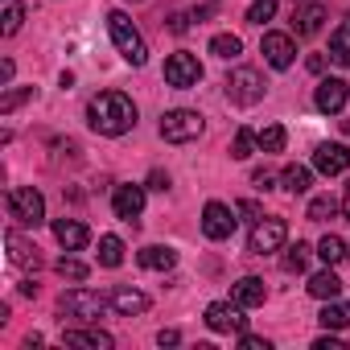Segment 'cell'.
Instances as JSON below:
<instances>
[{
  "mask_svg": "<svg viewBox=\"0 0 350 350\" xmlns=\"http://www.w3.org/2000/svg\"><path fill=\"white\" fill-rule=\"evenodd\" d=\"M87 124H91L99 136H124V132L136 124V103H132L124 91H99V95L87 103Z\"/></svg>",
  "mask_w": 350,
  "mask_h": 350,
  "instance_id": "1",
  "label": "cell"
},
{
  "mask_svg": "<svg viewBox=\"0 0 350 350\" xmlns=\"http://www.w3.org/2000/svg\"><path fill=\"white\" fill-rule=\"evenodd\" d=\"M107 29H111V42H116V50L124 54V62H132V66H144L148 62V46H144V38L136 33V25L128 21V13H107Z\"/></svg>",
  "mask_w": 350,
  "mask_h": 350,
  "instance_id": "2",
  "label": "cell"
},
{
  "mask_svg": "<svg viewBox=\"0 0 350 350\" xmlns=\"http://www.w3.org/2000/svg\"><path fill=\"white\" fill-rule=\"evenodd\" d=\"M9 219L21 227H42L46 223V198L33 186H13L9 190Z\"/></svg>",
  "mask_w": 350,
  "mask_h": 350,
  "instance_id": "3",
  "label": "cell"
},
{
  "mask_svg": "<svg viewBox=\"0 0 350 350\" xmlns=\"http://www.w3.org/2000/svg\"><path fill=\"white\" fill-rule=\"evenodd\" d=\"M161 136L169 144H190L202 136V116L190 111V107H178V111H165L161 116Z\"/></svg>",
  "mask_w": 350,
  "mask_h": 350,
  "instance_id": "4",
  "label": "cell"
},
{
  "mask_svg": "<svg viewBox=\"0 0 350 350\" xmlns=\"http://www.w3.org/2000/svg\"><path fill=\"white\" fill-rule=\"evenodd\" d=\"M227 95H231V103H239V107L260 103V99H264V75L252 70V66L231 70V75H227Z\"/></svg>",
  "mask_w": 350,
  "mask_h": 350,
  "instance_id": "5",
  "label": "cell"
},
{
  "mask_svg": "<svg viewBox=\"0 0 350 350\" xmlns=\"http://www.w3.org/2000/svg\"><path fill=\"white\" fill-rule=\"evenodd\" d=\"M284 239H288V223L284 219H256L252 239H247V252L252 256H272V252L284 247Z\"/></svg>",
  "mask_w": 350,
  "mask_h": 350,
  "instance_id": "6",
  "label": "cell"
},
{
  "mask_svg": "<svg viewBox=\"0 0 350 350\" xmlns=\"http://www.w3.org/2000/svg\"><path fill=\"white\" fill-rule=\"evenodd\" d=\"M198 79H202V62H198V54H169L165 58V83L169 87H178V91H186V87H198Z\"/></svg>",
  "mask_w": 350,
  "mask_h": 350,
  "instance_id": "7",
  "label": "cell"
},
{
  "mask_svg": "<svg viewBox=\"0 0 350 350\" xmlns=\"http://www.w3.org/2000/svg\"><path fill=\"white\" fill-rule=\"evenodd\" d=\"M206 325L215 334H243L247 329V317H243V305L239 301H215L206 309Z\"/></svg>",
  "mask_w": 350,
  "mask_h": 350,
  "instance_id": "8",
  "label": "cell"
},
{
  "mask_svg": "<svg viewBox=\"0 0 350 350\" xmlns=\"http://www.w3.org/2000/svg\"><path fill=\"white\" fill-rule=\"evenodd\" d=\"M313 169L325 173V178H338V173L350 169V148L338 144V140H321V144L313 148Z\"/></svg>",
  "mask_w": 350,
  "mask_h": 350,
  "instance_id": "9",
  "label": "cell"
},
{
  "mask_svg": "<svg viewBox=\"0 0 350 350\" xmlns=\"http://www.w3.org/2000/svg\"><path fill=\"white\" fill-rule=\"evenodd\" d=\"M103 297L99 293H91V288H70L66 297H62V313H70V317H83V321H95L99 313H103Z\"/></svg>",
  "mask_w": 350,
  "mask_h": 350,
  "instance_id": "10",
  "label": "cell"
},
{
  "mask_svg": "<svg viewBox=\"0 0 350 350\" xmlns=\"http://www.w3.org/2000/svg\"><path fill=\"white\" fill-rule=\"evenodd\" d=\"M202 231H206V239H231V231H235V211L231 206H223V202H206V211H202Z\"/></svg>",
  "mask_w": 350,
  "mask_h": 350,
  "instance_id": "11",
  "label": "cell"
},
{
  "mask_svg": "<svg viewBox=\"0 0 350 350\" xmlns=\"http://www.w3.org/2000/svg\"><path fill=\"white\" fill-rule=\"evenodd\" d=\"M260 50H264V62H268V66H276V70H288V66H293V58H297V46H293V38H288V33H264Z\"/></svg>",
  "mask_w": 350,
  "mask_h": 350,
  "instance_id": "12",
  "label": "cell"
},
{
  "mask_svg": "<svg viewBox=\"0 0 350 350\" xmlns=\"http://www.w3.org/2000/svg\"><path fill=\"white\" fill-rule=\"evenodd\" d=\"M111 211H116V219L136 223L140 211H144V186H116V194H111Z\"/></svg>",
  "mask_w": 350,
  "mask_h": 350,
  "instance_id": "13",
  "label": "cell"
},
{
  "mask_svg": "<svg viewBox=\"0 0 350 350\" xmlns=\"http://www.w3.org/2000/svg\"><path fill=\"white\" fill-rule=\"evenodd\" d=\"M346 95H350V87H346L342 79H321V83H317V95H313V103H317V111H325V116H338V111L346 107Z\"/></svg>",
  "mask_w": 350,
  "mask_h": 350,
  "instance_id": "14",
  "label": "cell"
},
{
  "mask_svg": "<svg viewBox=\"0 0 350 350\" xmlns=\"http://www.w3.org/2000/svg\"><path fill=\"white\" fill-rule=\"evenodd\" d=\"M54 239H58L66 252H83L87 239H91V231H87L79 219H58V223H54Z\"/></svg>",
  "mask_w": 350,
  "mask_h": 350,
  "instance_id": "15",
  "label": "cell"
},
{
  "mask_svg": "<svg viewBox=\"0 0 350 350\" xmlns=\"http://www.w3.org/2000/svg\"><path fill=\"white\" fill-rule=\"evenodd\" d=\"M111 309H116L120 317H136V313H144V309H148V297H144L140 288L120 284V288H111Z\"/></svg>",
  "mask_w": 350,
  "mask_h": 350,
  "instance_id": "16",
  "label": "cell"
},
{
  "mask_svg": "<svg viewBox=\"0 0 350 350\" xmlns=\"http://www.w3.org/2000/svg\"><path fill=\"white\" fill-rule=\"evenodd\" d=\"M264 297H268V288H264L260 276H243V280H235V288H231V301H239L243 309L264 305Z\"/></svg>",
  "mask_w": 350,
  "mask_h": 350,
  "instance_id": "17",
  "label": "cell"
},
{
  "mask_svg": "<svg viewBox=\"0 0 350 350\" xmlns=\"http://www.w3.org/2000/svg\"><path fill=\"white\" fill-rule=\"evenodd\" d=\"M5 243H9V260H13L17 268H38V260H42V256H38V247H33V243H25L17 231H9V235H5Z\"/></svg>",
  "mask_w": 350,
  "mask_h": 350,
  "instance_id": "18",
  "label": "cell"
},
{
  "mask_svg": "<svg viewBox=\"0 0 350 350\" xmlns=\"http://www.w3.org/2000/svg\"><path fill=\"white\" fill-rule=\"evenodd\" d=\"M342 293V280L334 276V264L325 268V272H313L309 276V297H317V301H334Z\"/></svg>",
  "mask_w": 350,
  "mask_h": 350,
  "instance_id": "19",
  "label": "cell"
},
{
  "mask_svg": "<svg viewBox=\"0 0 350 350\" xmlns=\"http://www.w3.org/2000/svg\"><path fill=\"white\" fill-rule=\"evenodd\" d=\"M321 21H325V9L321 5H305L293 17V29H297V38H313V33H321Z\"/></svg>",
  "mask_w": 350,
  "mask_h": 350,
  "instance_id": "20",
  "label": "cell"
},
{
  "mask_svg": "<svg viewBox=\"0 0 350 350\" xmlns=\"http://www.w3.org/2000/svg\"><path fill=\"white\" fill-rule=\"evenodd\" d=\"M66 346H91V350H111V334L103 329H66L62 334Z\"/></svg>",
  "mask_w": 350,
  "mask_h": 350,
  "instance_id": "21",
  "label": "cell"
},
{
  "mask_svg": "<svg viewBox=\"0 0 350 350\" xmlns=\"http://www.w3.org/2000/svg\"><path fill=\"white\" fill-rule=\"evenodd\" d=\"M136 260H140V268H148V272H169L173 264H178V252H173V247H144Z\"/></svg>",
  "mask_w": 350,
  "mask_h": 350,
  "instance_id": "22",
  "label": "cell"
},
{
  "mask_svg": "<svg viewBox=\"0 0 350 350\" xmlns=\"http://www.w3.org/2000/svg\"><path fill=\"white\" fill-rule=\"evenodd\" d=\"M329 58H334L338 66H350V21L329 33Z\"/></svg>",
  "mask_w": 350,
  "mask_h": 350,
  "instance_id": "23",
  "label": "cell"
},
{
  "mask_svg": "<svg viewBox=\"0 0 350 350\" xmlns=\"http://www.w3.org/2000/svg\"><path fill=\"white\" fill-rule=\"evenodd\" d=\"M317 321H321L325 329H346V325H350V305H338V301H329V305L317 313Z\"/></svg>",
  "mask_w": 350,
  "mask_h": 350,
  "instance_id": "24",
  "label": "cell"
},
{
  "mask_svg": "<svg viewBox=\"0 0 350 350\" xmlns=\"http://www.w3.org/2000/svg\"><path fill=\"white\" fill-rule=\"evenodd\" d=\"M21 21H25V5H21V0H5V17H0V33H5V38H13V33L21 29Z\"/></svg>",
  "mask_w": 350,
  "mask_h": 350,
  "instance_id": "25",
  "label": "cell"
},
{
  "mask_svg": "<svg viewBox=\"0 0 350 350\" xmlns=\"http://www.w3.org/2000/svg\"><path fill=\"white\" fill-rule=\"evenodd\" d=\"M280 182H284V190H288V194H305L313 178H309V169H305V165H288V169L280 173Z\"/></svg>",
  "mask_w": 350,
  "mask_h": 350,
  "instance_id": "26",
  "label": "cell"
},
{
  "mask_svg": "<svg viewBox=\"0 0 350 350\" xmlns=\"http://www.w3.org/2000/svg\"><path fill=\"white\" fill-rule=\"evenodd\" d=\"M99 264H103V268H120V264H124V243H120L116 235H103V239H99Z\"/></svg>",
  "mask_w": 350,
  "mask_h": 350,
  "instance_id": "27",
  "label": "cell"
},
{
  "mask_svg": "<svg viewBox=\"0 0 350 350\" xmlns=\"http://www.w3.org/2000/svg\"><path fill=\"white\" fill-rule=\"evenodd\" d=\"M256 140H260V148H264V152H280V148H284V140H288V132H284L280 124H268V128H260V132H256Z\"/></svg>",
  "mask_w": 350,
  "mask_h": 350,
  "instance_id": "28",
  "label": "cell"
},
{
  "mask_svg": "<svg viewBox=\"0 0 350 350\" xmlns=\"http://www.w3.org/2000/svg\"><path fill=\"white\" fill-rule=\"evenodd\" d=\"M239 50H243V42H239L235 33H219V38L211 42V54H215V58H239Z\"/></svg>",
  "mask_w": 350,
  "mask_h": 350,
  "instance_id": "29",
  "label": "cell"
},
{
  "mask_svg": "<svg viewBox=\"0 0 350 350\" xmlns=\"http://www.w3.org/2000/svg\"><path fill=\"white\" fill-rule=\"evenodd\" d=\"M256 144H260V140H256V132H252V128H239V132H235V140H231V157H235V161H247Z\"/></svg>",
  "mask_w": 350,
  "mask_h": 350,
  "instance_id": "30",
  "label": "cell"
},
{
  "mask_svg": "<svg viewBox=\"0 0 350 350\" xmlns=\"http://www.w3.org/2000/svg\"><path fill=\"white\" fill-rule=\"evenodd\" d=\"M334 215H338V202H334L329 194H317V198L309 202V219H313V223H329Z\"/></svg>",
  "mask_w": 350,
  "mask_h": 350,
  "instance_id": "31",
  "label": "cell"
},
{
  "mask_svg": "<svg viewBox=\"0 0 350 350\" xmlns=\"http://www.w3.org/2000/svg\"><path fill=\"white\" fill-rule=\"evenodd\" d=\"M317 256H321L325 264H342V260H346V243H342L338 235H325V239L317 243Z\"/></svg>",
  "mask_w": 350,
  "mask_h": 350,
  "instance_id": "32",
  "label": "cell"
},
{
  "mask_svg": "<svg viewBox=\"0 0 350 350\" xmlns=\"http://www.w3.org/2000/svg\"><path fill=\"white\" fill-rule=\"evenodd\" d=\"M54 268H58V276H66V280H87V272H91V268H87L83 260H75V256H62Z\"/></svg>",
  "mask_w": 350,
  "mask_h": 350,
  "instance_id": "33",
  "label": "cell"
},
{
  "mask_svg": "<svg viewBox=\"0 0 350 350\" xmlns=\"http://www.w3.org/2000/svg\"><path fill=\"white\" fill-rule=\"evenodd\" d=\"M305 264H309V247L305 243H293L284 252V272H305Z\"/></svg>",
  "mask_w": 350,
  "mask_h": 350,
  "instance_id": "34",
  "label": "cell"
},
{
  "mask_svg": "<svg viewBox=\"0 0 350 350\" xmlns=\"http://www.w3.org/2000/svg\"><path fill=\"white\" fill-rule=\"evenodd\" d=\"M272 13H276V0H252L247 21H252V25H264V21H272Z\"/></svg>",
  "mask_w": 350,
  "mask_h": 350,
  "instance_id": "35",
  "label": "cell"
},
{
  "mask_svg": "<svg viewBox=\"0 0 350 350\" xmlns=\"http://www.w3.org/2000/svg\"><path fill=\"white\" fill-rule=\"evenodd\" d=\"M25 99H33V87H21V91H9L5 99H0V116H9L13 107H21Z\"/></svg>",
  "mask_w": 350,
  "mask_h": 350,
  "instance_id": "36",
  "label": "cell"
},
{
  "mask_svg": "<svg viewBox=\"0 0 350 350\" xmlns=\"http://www.w3.org/2000/svg\"><path fill=\"white\" fill-rule=\"evenodd\" d=\"M272 182H276L272 169H256V173H252V186H256V190H272Z\"/></svg>",
  "mask_w": 350,
  "mask_h": 350,
  "instance_id": "37",
  "label": "cell"
},
{
  "mask_svg": "<svg viewBox=\"0 0 350 350\" xmlns=\"http://www.w3.org/2000/svg\"><path fill=\"white\" fill-rule=\"evenodd\" d=\"M239 346H243V350H272L268 338H256V334H239Z\"/></svg>",
  "mask_w": 350,
  "mask_h": 350,
  "instance_id": "38",
  "label": "cell"
},
{
  "mask_svg": "<svg viewBox=\"0 0 350 350\" xmlns=\"http://www.w3.org/2000/svg\"><path fill=\"white\" fill-rule=\"evenodd\" d=\"M148 190H169V178L157 169V173H148Z\"/></svg>",
  "mask_w": 350,
  "mask_h": 350,
  "instance_id": "39",
  "label": "cell"
},
{
  "mask_svg": "<svg viewBox=\"0 0 350 350\" xmlns=\"http://www.w3.org/2000/svg\"><path fill=\"white\" fill-rule=\"evenodd\" d=\"M157 342H161V346H178V342H182V334H178V329H161V334H157Z\"/></svg>",
  "mask_w": 350,
  "mask_h": 350,
  "instance_id": "40",
  "label": "cell"
},
{
  "mask_svg": "<svg viewBox=\"0 0 350 350\" xmlns=\"http://www.w3.org/2000/svg\"><path fill=\"white\" fill-rule=\"evenodd\" d=\"M313 350H342V342L325 334V338H317V342H313Z\"/></svg>",
  "mask_w": 350,
  "mask_h": 350,
  "instance_id": "41",
  "label": "cell"
},
{
  "mask_svg": "<svg viewBox=\"0 0 350 350\" xmlns=\"http://www.w3.org/2000/svg\"><path fill=\"white\" fill-rule=\"evenodd\" d=\"M305 66H309L313 75H321V66H325V58H321V54H309V62H305Z\"/></svg>",
  "mask_w": 350,
  "mask_h": 350,
  "instance_id": "42",
  "label": "cell"
},
{
  "mask_svg": "<svg viewBox=\"0 0 350 350\" xmlns=\"http://www.w3.org/2000/svg\"><path fill=\"white\" fill-rule=\"evenodd\" d=\"M239 215H247V219H260V206H256V202H239Z\"/></svg>",
  "mask_w": 350,
  "mask_h": 350,
  "instance_id": "43",
  "label": "cell"
},
{
  "mask_svg": "<svg viewBox=\"0 0 350 350\" xmlns=\"http://www.w3.org/2000/svg\"><path fill=\"white\" fill-rule=\"evenodd\" d=\"M342 211H346V219H350V186H346V198H342Z\"/></svg>",
  "mask_w": 350,
  "mask_h": 350,
  "instance_id": "44",
  "label": "cell"
},
{
  "mask_svg": "<svg viewBox=\"0 0 350 350\" xmlns=\"http://www.w3.org/2000/svg\"><path fill=\"white\" fill-rule=\"evenodd\" d=\"M342 132H346V136H350V120H342Z\"/></svg>",
  "mask_w": 350,
  "mask_h": 350,
  "instance_id": "45",
  "label": "cell"
}]
</instances>
